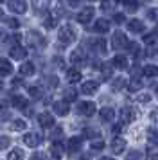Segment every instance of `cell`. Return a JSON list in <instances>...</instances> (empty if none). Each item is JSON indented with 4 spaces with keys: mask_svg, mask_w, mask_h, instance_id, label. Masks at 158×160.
I'll return each mask as SVG.
<instances>
[{
    "mask_svg": "<svg viewBox=\"0 0 158 160\" xmlns=\"http://www.w3.org/2000/svg\"><path fill=\"white\" fill-rule=\"evenodd\" d=\"M63 95H65L63 101L70 102V101H76V97H77V92H76V90H74V88L70 87V88H67V90L63 92Z\"/></svg>",
    "mask_w": 158,
    "mask_h": 160,
    "instance_id": "31",
    "label": "cell"
},
{
    "mask_svg": "<svg viewBox=\"0 0 158 160\" xmlns=\"http://www.w3.org/2000/svg\"><path fill=\"white\" fill-rule=\"evenodd\" d=\"M70 61L74 63V65H83L86 61V56L85 52H83V49H76V51L70 54Z\"/></svg>",
    "mask_w": 158,
    "mask_h": 160,
    "instance_id": "18",
    "label": "cell"
},
{
    "mask_svg": "<svg viewBox=\"0 0 158 160\" xmlns=\"http://www.w3.org/2000/svg\"><path fill=\"white\" fill-rule=\"evenodd\" d=\"M128 51L131 52V54H133L135 58L138 56V54H140V49H138V45H136L135 42H129V43H128Z\"/></svg>",
    "mask_w": 158,
    "mask_h": 160,
    "instance_id": "38",
    "label": "cell"
},
{
    "mask_svg": "<svg viewBox=\"0 0 158 160\" xmlns=\"http://www.w3.org/2000/svg\"><path fill=\"white\" fill-rule=\"evenodd\" d=\"M101 76H102V79L104 81L110 79V76H111V67L110 65H102L101 67Z\"/></svg>",
    "mask_w": 158,
    "mask_h": 160,
    "instance_id": "37",
    "label": "cell"
},
{
    "mask_svg": "<svg viewBox=\"0 0 158 160\" xmlns=\"http://www.w3.org/2000/svg\"><path fill=\"white\" fill-rule=\"evenodd\" d=\"M13 74V65L9 59H0V76H11Z\"/></svg>",
    "mask_w": 158,
    "mask_h": 160,
    "instance_id": "20",
    "label": "cell"
},
{
    "mask_svg": "<svg viewBox=\"0 0 158 160\" xmlns=\"http://www.w3.org/2000/svg\"><path fill=\"white\" fill-rule=\"evenodd\" d=\"M97 90H99V83H97V81H85L83 87H81V92H83L85 95L97 94Z\"/></svg>",
    "mask_w": 158,
    "mask_h": 160,
    "instance_id": "11",
    "label": "cell"
},
{
    "mask_svg": "<svg viewBox=\"0 0 158 160\" xmlns=\"http://www.w3.org/2000/svg\"><path fill=\"white\" fill-rule=\"evenodd\" d=\"M142 88V81H140V78L138 76H133L131 79H129V83H128V90L129 92H138Z\"/></svg>",
    "mask_w": 158,
    "mask_h": 160,
    "instance_id": "22",
    "label": "cell"
},
{
    "mask_svg": "<svg viewBox=\"0 0 158 160\" xmlns=\"http://www.w3.org/2000/svg\"><path fill=\"white\" fill-rule=\"evenodd\" d=\"M90 2H95V0H90Z\"/></svg>",
    "mask_w": 158,
    "mask_h": 160,
    "instance_id": "62",
    "label": "cell"
},
{
    "mask_svg": "<svg viewBox=\"0 0 158 160\" xmlns=\"http://www.w3.org/2000/svg\"><path fill=\"white\" fill-rule=\"evenodd\" d=\"M67 79H68V83H79L81 81V72L77 68H68L67 70Z\"/></svg>",
    "mask_w": 158,
    "mask_h": 160,
    "instance_id": "23",
    "label": "cell"
},
{
    "mask_svg": "<svg viewBox=\"0 0 158 160\" xmlns=\"http://www.w3.org/2000/svg\"><path fill=\"white\" fill-rule=\"evenodd\" d=\"M77 113L83 117H92L95 113V104L92 101H81L77 104Z\"/></svg>",
    "mask_w": 158,
    "mask_h": 160,
    "instance_id": "4",
    "label": "cell"
},
{
    "mask_svg": "<svg viewBox=\"0 0 158 160\" xmlns=\"http://www.w3.org/2000/svg\"><path fill=\"white\" fill-rule=\"evenodd\" d=\"M146 56H149V58H153V56H155V49H147V51H146Z\"/></svg>",
    "mask_w": 158,
    "mask_h": 160,
    "instance_id": "55",
    "label": "cell"
},
{
    "mask_svg": "<svg viewBox=\"0 0 158 160\" xmlns=\"http://www.w3.org/2000/svg\"><path fill=\"white\" fill-rule=\"evenodd\" d=\"M92 29L95 31V32H99V34H104V32L110 31V22L104 20V18H99V20H95V23H93Z\"/></svg>",
    "mask_w": 158,
    "mask_h": 160,
    "instance_id": "14",
    "label": "cell"
},
{
    "mask_svg": "<svg viewBox=\"0 0 158 160\" xmlns=\"http://www.w3.org/2000/svg\"><path fill=\"white\" fill-rule=\"evenodd\" d=\"M156 95H158V85H156Z\"/></svg>",
    "mask_w": 158,
    "mask_h": 160,
    "instance_id": "60",
    "label": "cell"
},
{
    "mask_svg": "<svg viewBox=\"0 0 158 160\" xmlns=\"http://www.w3.org/2000/svg\"><path fill=\"white\" fill-rule=\"evenodd\" d=\"M124 149H126V140L121 138V137H115L113 140H111V151H113L115 155H121Z\"/></svg>",
    "mask_w": 158,
    "mask_h": 160,
    "instance_id": "17",
    "label": "cell"
},
{
    "mask_svg": "<svg viewBox=\"0 0 158 160\" xmlns=\"http://www.w3.org/2000/svg\"><path fill=\"white\" fill-rule=\"evenodd\" d=\"M142 74L146 78H156L158 76V67L156 65H146L142 68Z\"/></svg>",
    "mask_w": 158,
    "mask_h": 160,
    "instance_id": "27",
    "label": "cell"
},
{
    "mask_svg": "<svg viewBox=\"0 0 158 160\" xmlns=\"http://www.w3.org/2000/svg\"><path fill=\"white\" fill-rule=\"evenodd\" d=\"M2 36H4V32H2V31H0V38H2Z\"/></svg>",
    "mask_w": 158,
    "mask_h": 160,
    "instance_id": "58",
    "label": "cell"
},
{
    "mask_svg": "<svg viewBox=\"0 0 158 160\" xmlns=\"http://www.w3.org/2000/svg\"><path fill=\"white\" fill-rule=\"evenodd\" d=\"M7 23H9V27H11V29H18V27H20V22H18L16 18H9Z\"/></svg>",
    "mask_w": 158,
    "mask_h": 160,
    "instance_id": "44",
    "label": "cell"
},
{
    "mask_svg": "<svg viewBox=\"0 0 158 160\" xmlns=\"http://www.w3.org/2000/svg\"><path fill=\"white\" fill-rule=\"evenodd\" d=\"M113 22L122 23V22H124V15H122V13H115V15H113Z\"/></svg>",
    "mask_w": 158,
    "mask_h": 160,
    "instance_id": "47",
    "label": "cell"
},
{
    "mask_svg": "<svg viewBox=\"0 0 158 160\" xmlns=\"http://www.w3.org/2000/svg\"><path fill=\"white\" fill-rule=\"evenodd\" d=\"M124 85H126V79H124V78H117V79L111 83V90H115V92H117V90H121Z\"/></svg>",
    "mask_w": 158,
    "mask_h": 160,
    "instance_id": "35",
    "label": "cell"
},
{
    "mask_svg": "<svg viewBox=\"0 0 158 160\" xmlns=\"http://www.w3.org/2000/svg\"><path fill=\"white\" fill-rule=\"evenodd\" d=\"M43 140V135L42 133H38V131H29V133H25L23 135V142H25V146H29V148H36V146H40Z\"/></svg>",
    "mask_w": 158,
    "mask_h": 160,
    "instance_id": "3",
    "label": "cell"
},
{
    "mask_svg": "<svg viewBox=\"0 0 158 160\" xmlns=\"http://www.w3.org/2000/svg\"><path fill=\"white\" fill-rule=\"evenodd\" d=\"M9 144H11L9 137H6V135H0V151H2V149H6Z\"/></svg>",
    "mask_w": 158,
    "mask_h": 160,
    "instance_id": "41",
    "label": "cell"
},
{
    "mask_svg": "<svg viewBox=\"0 0 158 160\" xmlns=\"http://www.w3.org/2000/svg\"><path fill=\"white\" fill-rule=\"evenodd\" d=\"M50 155L56 160H59L63 157V146H61V142H54V144L50 146Z\"/></svg>",
    "mask_w": 158,
    "mask_h": 160,
    "instance_id": "24",
    "label": "cell"
},
{
    "mask_svg": "<svg viewBox=\"0 0 158 160\" xmlns=\"http://www.w3.org/2000/svg\"><path fill=\"white\" fill-rule=\"evenodd\" d=\"M122 2H124L126 11H129V13H135L138 9V0H122Z\"/></svg>",
    "mask_w": 158,
    "mask_h": 160,
    "instance_id": "29",
    "label": "cell"
},
{
    "mask_svg": "<svg viewBox=\"0 0 158 160\" xmlns=\"http://www.w3.org/2000/svg\"><path fill=\"white\" fill-rule=\"evenodd\" d=\"M34 72H36V68H34V65H32L31 61L22 63V67H20V74L22 76H32Z\"/></svg>",
    "mask_w": 158,
    "mask_h": 160,
    "instance_id": "26",
    "label": "cell"
},
{
    "mask_svg": "<svg viewBox=\"0 0 158 160\" xmlns=\"http://www.w3.org/2000/svg\"><path fill=\"white\" fill-rule=\"evenodd\" d=\"M38 124L42 126V128H52L54 126V115L49 113V112H42L40 115H38Z\"/></svg>",
    "mask_w": 158,
    "mask_h": 160,
    "instance_id": "7",
    "label": "cell"
},
{
    "mask_svg": "<svg viewBox=\"0 0 158 160\" xmlns=\"http://www.w3.org/2000/svg\"><path fill=\"white\" fill-rule=\"evenodd\" d=\"M49 85H50V87H56V85H57V78H56V76H54V78H49Z\"/></svg>",
    "mask_w": 158,
    "mask_h": 160,
    "instance_id": "52",
    "label": "cell"
},
{
    "mask_svg": "<svg viewBox=\"0 0 158 160\" xmlns=\"http://www.w3.org/2000/svg\"><path fill=\"white\" fill-rule=\"evenodd\" d=\"M151 119H153V121H156V122H158V110H155V112L151 113Z\"/></svg>",
    "mask_w": 158,
    "mask_h": 160,
    "instance_id": "56",
    "label": "cell"
},
{
    "mask_svg": "<svg viewBox=\"0 0 158 160\" xmlns=\"http://www.w3.org/2000/svg\"><path fill=\"white\" fill-rule=\"evenodd\" d=\"M52 108H54V113L56 115H68V112H70V104L67 101H56L52 104Z\"/></svg>",
    "mask_w": 158,
    "mask_h": 160,
    "instance_id": "9",
    "label": "cell"
},
{
    "mask_svg": "<svg viewBox=\"0 0 158 160\" xmlns=\"http://www.w3.org/2000/svg\"><path fill=\"white\" fill-rule=\"evenodd\" d=\"M104 146H106L104 144V140H101L99 138V140H93L92 142V149L93 151H101V149H104Z\"/></svg>",
    "mask_w": 158,
    "mask_h": 160,
    "instance_id": "39",
    "label": "cell"
},
{
    "mask_svg": "<svg viewBox=\"0 0 158 160\" xmlns=\"http://www.w3.org/2000/svg\"><path fill=\"white\" fill-rule=\"evenodd\" d=\"M7 108H9V102H7V101H0V113H2V112H6Z\"/></svg>",
    "mask_w": 158,
    "mask_h": 160,
    "instance_id": "51",
    "label": "cell"
},
{
    "mask_svg": "<svg viewBox=\"0 0 158 160\" xmlns=\"http://www.w3.org/2000/svg\"><path fill=\"white\" fill-rule=\"evenodd\" d=\"M147 18H149V20H156L158 18V9H147Z\"/></svg>",
    "mask_w": 158,
    "mask_h": 160,
    "instance_id": "43",
    "label": "cell"
},
{
    "mask_svg": "<svg viewBox=\"0 0 158 160\" xmlns=\"http://www.w3.org/2000/svg\"><path fill=\"white\" fill-rule=\"evenodd\" d=\"M2 16H4V15H2V11H0V20H2Z\"/></svg>",
    "mask_w": 158,
    "mask_h": 160,
    "instance_id": "59",
    "label": "cell"
},
{
    "mask_svg": "<svg viewBox=\"0 0 158 160\" xmlns=\"http://www.w3.org/2000/svg\"><path fill=\"white\" fill-rule=\"evenodd\" d=\"M2 2H4V0H0V4H2Z\"/></svg>",
    "mask_w": 158,
    "mask_h": 160,
    "instance_id": "61",
    "label": "cell"
},
{
    "mask_svg": "<svg viewBox=\"0 0 158 160\" xmlns=\"http://www.w3.org/2000/svg\"><path fill=\"white\" fill-rule=\"evenodd\" d=\"M61 135H63V130L61 128H56V130L52 131V138H59Z\"/></svg>",
    "mask_w": 158,
    "mask_h": 160,
    "instance_id": "50",
    "label": "cell"
},
{
    "mask_svg": "<svg viewBox=\"0 0 158 160\" xmlns=\"http://www.w3.org/2000/svg\"><path fill=\"white\" fill-rule=\"evenodd\" d=\"M93 15H95V9L93 8H85L83 11H79L77 13V22L83 23V25H86V23L92 22Z\"/></svg>",
    "mask_w": 158,
    "mask_h": 160,
    "instance_id": "6",
    "label": "cell"
},
{
    "mask_svg": "<svg viewBox=\"0 0 158 160\" xmlns=\"http://www.w3.org/2000/svg\"><path fill=\"white\" fill-rule=\"evenodd\" d=\"M146 157H147V160H158V146L149 142L146 146Z\"/></svg>",
    "mask_w": 158,
    "mask_h": 160,
    "instance_id": "21",
    "label": "cell"
},
{
    "mask_svg": "<svg viewBox=\"0 0 158 160\" xmlns=\"http://www.w3.org/2000/svg\"><path fill=\"white\" fill-rule=\"evenodd\" d=\"M57 40L61 42L63 45H68L72 43L74 40H76V29L72 27V25H61L59 27V32H57Z\"/></svg>",
    "mask_w": 158,
    "mask_h": 160,
    "instance_id": "1",
    "label": "cell"
},
{
    "mask_svg": "<svg viewBox=\"0 0 158 160\" xmlns=\"http://www.w3.org/2000/svg\"><path fill=\"white\" fill-rule=\"evenodd\" d=\"M83 135H85V137H88V138H95V137H99V135H101V131H97L95 128H85Z\"/></svg>",
    "mask_w": 158,
    "mask_h": 160,
    "instance_id": "34",
    "label": "cell"
},
{
    "mask_svg": "<svg viewBox=\"0 0 158 160\" xmlns=\"http://www.w3.org/2000/svg\"><path fill=\"white\" fill-rule=\"evenodd\" d=\"M128 29L131 31V32L138 34V32H144L146 25H144L142 20H138V18H133V20H129V22H128Z\"/></svg>",
    "mask_w": 158,
    "mask_h": 160,
    "instance_id": "15",
    "label": "cell"
},
{
    "mask_svg": "<svg viewBox=\"0 0 158 160\" xmlns=\"http://www.w3.org/2000/svg\"><path fill=\"white\" fill-rule=\"evenodd\" d=\"M79 2H81V0H68V6H72V8H77Z\"/></svg>",
    "mask_w": 158,
    "mask_h": 160,
    "instance_id": "53",
    "label": "cell"
},
{
    "mask_svg": "<svg viewBox=\"0 0 158 160\" xmlns=\"http://www.w3.org/2000/svg\"><path fill=\"white\" fill-rule=\"evenodd\" d=\"M9 54H11L13 59H23V58H27V49L22 47V45H13Z\"/></svg>",
    "mask_w": 158,
    "mask_h": 160,
    "instance_id": "13",
    "label": "cell"
},
{
    "mask_svg": "<svg viewBox=\"0 0 158 160\" xmlns=\"http://www.w3.org/2000/svg\"><path fill=\"white\" fill-rule=\"evenodd\" d=\"M81 146H83V137H70L68 142H67V151L76 153V151L81 149Z\"/></svg>",
    "mask_w": 158,
    "mask_h": 160,
    "instance_id": "10",
    "label": "cell"
},
{
    "mask_svg": "<svg viewBox=\"0 0 158 160\" xmlns=\"http://www.w3.org/2000/svg\"><path fill=\"white\" fill-rule=\"evenodd\" d=\"M128 38L126 34L122 32V31H115L113 36H111V47H113L115 51H119V49H124V47H128Z\"/></svg>",
    "mask_w": 158,
    "mask_h": 160,
    "instance_id": "2",
    "label": "cell"
},
{
    "mask_svg": "<svg viewBox=\"0 0 158 160\" xmlns=\"http://www.w3.org/2000/svg\"><path fill=\"white\" fill-rule=\"evenodd\" d=\"M29 95L34 97V99H40V97L43 95V90L38 87V85H31V87H29Z\"/></svg>",
    "mask_w": 158,
    "mask_h": 160,
    "instance_id": "28",
    "label": "cell"
},
{
    "mask_svg": "<svg viewBox=\"0 0 158 160\" xmlns=\"http://www.w3.org/2000/svg\"><path fill=\"white\" fill-rule=\"evenodd\" d=\"M126 160H142V153L140 151H131Z\"/></svg>",
    "mask_w": 158,
    "mask_h": 160,
    "instance_id": "42",
    "label": "cell"
},
{
    "mask_svg": "<svg viewBox=\"0 0 158 160\" xmlns=\"http://www.w3.org/2000/svg\"><path fill=\"white\" fill-rule=\"evenodd\" d=\"M121 131H122V126H121V124H113V126H111V133H113V135H119Z\"/></svg>",
    "mask_w": 158,
    "mask_h": 160,
    "instance_id": "48",
    "label": "cell"
},
{
    "mask_svg": "<svg viewBox=\"0 0 158 160\" xmlns=\"http://www.w3.org/2000/svg\"><path fill=\"white\" fill-rule=\"evenodd\" d=\"M7 8H9V11H13L16 15H23L27 11V2L25 0H9Z\"/></svg>",
    "mask_w": 158,
    "mask_h": 160,
    "instance_id": "5",
    "label": "cell"
},
{
    "mask_svg": "<svg viewBox=\"0 0 158 160\" xmlns=\"http://www.w3.org/2000/svg\"><path fill=\"white\" fill-rule=\"evenodd\" d=\"M149 101H151V95H149V94H142V95H138V102L146 104V102H149Z\"/></svg>",
    "mask_w": 158,
    "mask_h": 160,
    "instance_id": "45",
    "label": "cell"
},
{
    "mask_svg": "<svg viewBox=\"0 0 158 160\" xmlns=\"http://www.w3.org/2000/svg\"><path fill=\"white\" fill-rule=\"evenodd\" d=\"M7 160H23V151H22L20 148L11 149V153L7 155Z\"/></svg>",
    "mask_w": 158,
    "mask_h": 160,
    "instance_id": "30",
    "label": "cell"
},
{
    "mask_svg": "<svg viewBox=\"0 0 158 160\" xmlns=\"http://www.w3.org/2000/svg\"><path fill=\"white\" fill-rule=\"evenodd\" d=\"M29 160H47V158L43 157L42 153H32V155H31V158H29Z\"/></svg>",
    "mask_w": 158,
    "mask_h": 160,
    "instance_id": "49",
    "label": "cell"
},
{
    "mask_svg": "<svg viewBox=\"0 0 158 160\" xmlns=\"http://www.w3.org/2000/svg\"><path fill=\"white\" fill-rule=\"evenodd\" d=\"M99 115H101V121L102 122H111L115 119V110L110 108V106H104V108H101Z\"/></svg>",
    "mask_w": 158,
    "mask_h": 160,
    "instance_id": "16",
    "label": "cell"
},
{
    "mask_svg": "<svg viewBox=\"0 0 158 160\" xmlns=\"http://www.w3.org/2000/svg\"><path fill=\"white\" fill-rule=\"evenodd\" d=\"M111 65L117 68V70H124V68H128V58L124 56V54H117L111 61Z\"/></svg>",
    "mask_w": 158,
    "mask_h": 160,
    "instance_id": "19",
    "label": "cell"
},
{
    "mask_svg": "<svg viewBox=\"0 0 158 160\" xmlns=\"http://www.w3.org/2000/svg\"><path fill=\"white\" fill-rule=\"evenodd\" d=\"M136 115H138V112H136V108H133V106H124V108L121 110V117L124 122H133L136 119Z\"/></svg>",
    "mask_w": 158,
    "mask_h": 160,
    "instance_id": "8",
    "label": "cell"
},
{
    "mask_svg": "<svg viewBox=\"0 0 158 160\" xmlns=\"http://www.w3.org/2000/svg\"><path fill=\"white\" fill-rule=\"evenodd\" d=\"M11 104H13L14 108H20V110H25L27 108V99L25 97H22V95H14L13 97V101H11Z\"/></svg>",
    "mask_w": 158,
    "mask_h": 160,
    "instance_id": "25",
    "label": "cell"
},
{
    "mask_svg": "<svg viewBox=\"0 0 158 160\" xmlns=\"http://www.w3.org/2000/svg\"><path fill=\"white\" fill-rule=\"evenodd\" d=\"M155 42H156V32H149V34H144V43L146 45H153L155 43Z\"/></svg>",
    "mask_w": 158,
    "mask_h": 160,
    "instance_id": "36",
    "label": "cell"
},
{
    "mask_svg": "<svg viewBox=\"0 0 158 160\" xmlns=\"http://www.w3.org/2000/svg\"><path fill=\"white\" fill-rule=\"evenodd\" d=\"M146 135H147V140H149L151 144H156L158 142V131L155 130V128H147Z\"/></svg>",
    "mask_w": 158,
    "mask_h": 160,
    "instance_id": "32",
    "label": "cell"
},
{
    "mask_svg": "<svg viewBox=\"0 0 158 160\" xmlns=\"http://www.w3.org/2000/svg\"><path fill=\"white\" fill-rule=\"evenodd\" d=\"M90 47H92L95 52H99V54H104L108 49L106 45V40H102V38H95V40H90Z\"/></svg>",
    "mask_w": 158,
    "mask_h": 160,
    "instance_id": "12",
    "label": "cell"
},
{
    "mask_svg": "<svg viewBox=\"0 0 158 160\" xmlns=\"http://www.w3.org/2000/svg\"><path fill=\"white\" fill-rule=\"evenodd\" d=\"M27 128V124H25V121H22V119H16V121H13L11 122V130L13 131H22Z\"/></svg>",
    "mask_w": 158,
    "mask_h": 160,
    "instance_id": "33",
    "label": "cell"
},
{
    "mask_svg": "<svg viewBox=\"0 0 158 160\" xmlns=\"http://www.w3.org/2000/svg\"><path fill=\"white\" fill-rule=\"evenodd\" d=\"M111 6H113V2H111V0H102V4H101V8L104 9V11L111 9Z\"/></svg>",
    "mask_w": 158,
    "mask_h": 160,
    "instance_id": "46",
    "label": "cell"
},
{
    "mask_svg": "<svg viewBox=\"0 0 158 160\" xmlns=\"http://www.w3.org/2000/svg\"><path fill=\"white\" fill-rule=\"evenodd\" d=\"M56 23H57L56 18H54V16H49V18L45 20V27H47V29H54V27H56Z\"/></svg>",
    "mask_w": 158,
    "mask_h": 160,
    "instance_id": "40",
    "label": "cell"
},
{
    "mask_svg": "<svg viewBox=\"0 0 158 160\" xmlns=\"http://www.w3.org/2000/svg\"><path fill=\"white\" fill-rule=\"evenodd\" d=\"M99 160H115V158H111V157H101Z\"/></svg>",
    "mask_w": 158,
    "mask_h": 160,
    "instance_id": "57",
    "label": "cell"
},
{
    "mask_svg": "<svg viewBox=\"0 0 158 160\" xmlns=\"http://www.w3.org/2000/svg\"><path fill=\"white\" fill-rule=\"evenodd\" d=\"M77 160H92V158H90V155H88V153H83V155H79Z\"/></svg>",
    "mask_w": 158,
    "mask_h": 160,
    "instance_id": "54",
    "label": "cell"
}]
</instances>
